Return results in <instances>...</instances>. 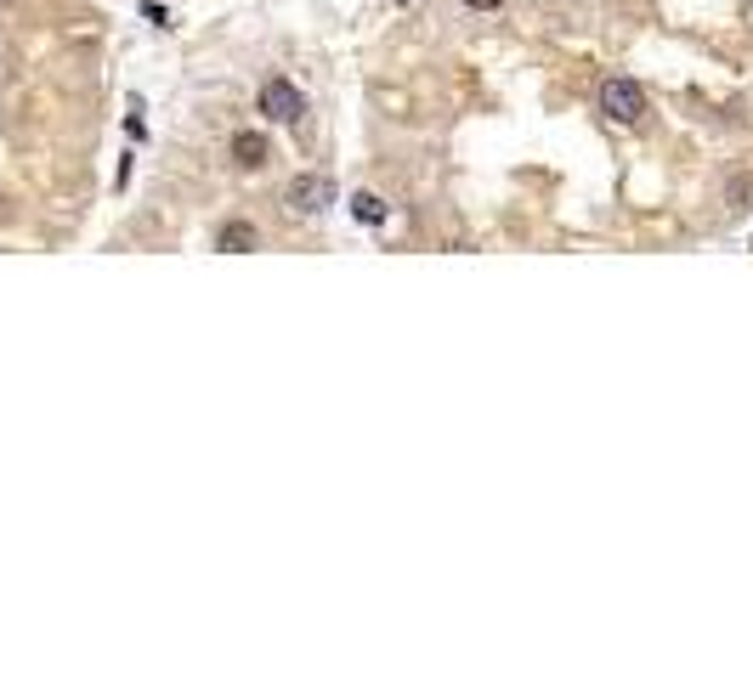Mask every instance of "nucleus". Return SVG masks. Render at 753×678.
<instances>
[{"instance_id": "nucleus-1", "label": "nucleus", "mask_w": 753, "mask_h": 678, "mask_svg": "<svg viewBox=\"0 0 753 678\" xmlns=\"http://www.w3.org/2000/svg\"><path fill=\"white\" fill-rule=\"evenodd\" d=\"M595 102H601V114H606L612 125H640V119H646V91H640L629 74H606L601 91H595Z\"/></svg>"}, {"instance_id": "nucleus-2", "label": "nucleus", "mask_w": 753, "mask_h": 678, "mask_svg": "<svg viewBox=\"0 0 753 678\" xmlns=\"http://www.w3.org/2000/svg\"><path fill=\"white\" fill-rule=\"evenodd\" d=\"M260 114H267L273 125H301L306 119V91L294 80H283V74H273L267 85H260Z\"/></svg>"}, {"instance_id": "nucleus-3", "label": "nucleus", "mask_w": 753, "mask_h": 678, "mask_svg": "<svg viewBox=\"0 0 753 678\" xmlns=\"http://www.w3.org/2000/svg\"><path fill=\"white\" fill-rule=\"evenodd\" d=\"M329 203H335V182L329 176H294L289 187H283V210L289 215H323V210H329Z\"/></svg>"}, {"instance_id": "nucleus-4", "label": "nucleus", "mask_w": 753, "mask_h": 678, "mask_svg": "<svg viewBox=\"0 0 753 678\" xmlns=\"http://www.w3.org/2000/svg\"><path fill=\"white\" fill-rule=\"evenodd\" d=\"M227 148H233V164H239V170H267V164H273V142H267L260 130H239Z\"/></svg>"}, {"instance_id": "nucleus-5", "label": "nucleus", "mask_w": 753, "mask_h": 678, "mask_svg": "<svg viewBox=\"0 0 753 678\" xmlns=\"http://www.w3.org/2000/svg\"><path fill=\"white\" fill-rule=\"evenodd\" d=\"M216 249H221V255H250V249H260V226H255V221H221V226H216Z\"/></svg>"}, {"instance_id": "nucleus-6", "label": "nucleus", "mask_w": 753, "mask_h": 678, "mask_svg": "<svg viewBox=\"0 0 753 678\" xmlns=\"http://www.w3.org/2000/svg\"><path fill=\"white\" fill-rule=\"evenodd\" d=\"M351 215L363 221V226H385L391 210H385V198H380V192H351Z\"/></svg>"}, {"instance_id": "nucleus-7", "label": "nucleus", "mask_w": 753, "mask_h": 678, "mask_svg": "<svg viewBox=\"0 0 753 678\" xmlns=\"http://www.w3.org/2000/svg\"><path fill=\"white\" fill-rule=\"evenodd\" d=\"M726 203H731V210H748V203H753V170H737V176L726 182Z\"/></svg>"}, {"instance_id": "nucleus-8", "label": "nucleus", "mask_w": 753, "mask_h": 678, "mask_svg": "<svg viewBox=\"0 0 753 678\" xmlns=\"http://www.w3.org/2000/svg\"><path fill=\"white\" fill-rule=\"evenodd\" d=\"M465 7H471V12H499L505 0H465Z\"/></svg>"}, {"instance_id": "nucleus-9", "label": "nucleus", "mask_w": 753, "mask_h": 678, "mask_svg": "<svg viewBox=\"0 0 753 678\" xmlns=\"http://www.w3.org/2000/svg\"><path fill=\"white\" fill-rule=\"evenodd\" d=\"M0 203H7V198H0Z\"/></svg>"}]
</instances>
